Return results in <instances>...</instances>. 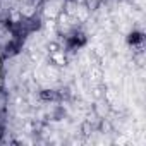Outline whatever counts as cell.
I'll list each match as a JSON object with an SVG mask.
<instances>
[{"label": "cell", "instance_id": "cell-1", "mask_svg": "<svg viewBox=\"0 0 146 146\" xmlns=\"http://www.w3.org/2000/svg\"><path fill=\"white\" fill-rule=\"evenodd\" d=\"M86 43V36L83 35V33H74V35H70L69 38H67V46L70 48V50H76V48H81L83 45Z\"/></svg>", "mask_w": 146, "mask_h": 146}, {"label": "cell", "instance_id": "cell-2", "mask_svg": "<svg viewBox=\"0 0 146 146\" xmlns=\"http://www.w3.org/2000/svg\"><path fill=\"white\" fill-rule=\"evenodd\" d=\"M143 41H144V38H143V35L141 33H132L131 36H129V43L132 45V46H143Z\"/></svg>", "mask_w": 146, "mask_h": 146}]
</instances>
